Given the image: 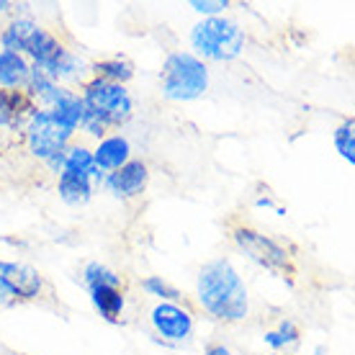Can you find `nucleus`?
<instances>
[{"mask_svg": "<svg viewBox=\"0 0 355 355\" xmlns=\"http://www.w3.org/2000/svg\"><path fill=\"white\" fill-rule=\"evenodd\" d=\"M198 302L211 317L240 322L248 317V288L230 260H211L198 273Z\"/></svg>", "mask_w": 355, "mask_h": 355, "instance_id": "nucleus-1", "label": "nucleus"}, {"mask_svg": "<svg viewBox=\"0 0 355 355\" xmlns=\"http://www.w3.org/2000/svg\"><path fill=\"white\" fill-rule=\"evenodd\" d=\"M191 44L206 60L224 62V60H234L245 49V31L232 18H204L191 31Z\"/></svg>", "mask_w": 355, "mask_h": 355, "instance_id": "nucleus-2", "label": "nucleus"}, {"mask_svg": "<svg viewBox=\"0 0 355 355\" xmlns=\"http://www.w3.org/2000/svg\"><path fill=\"white\" fill-rule=\"evenodd\" d=\"M83 106H85V116L96 119L98 124L108 126H121L132 119L134 103L132 96L124 85L101 80L93 78L83 85Z\"/></svg>", "mask_w": 355, "mask_h": 355, "instance_id": "nucleus-3", "label": "nucleus"}, {"mask_svg": "<svg viewBox=\"0 0 355 355\" xmlns=\"http://www.w3.org/2000/svg\"><path fill=\"white\" fill-rule=\"evenodd\" d=\"M209 88L206 64L188 52H173L162 64V96L170 101H193Z\"/></svg>", "mask_w": 355, "mask_h": 355, "instance_id": "nucleus-4", "label": "nucleus"}, {"mask_svg": "<svg viewBox=\"0 0 355 355\" xmlns=\"http://www.w3.org/2000/svg\"><path fill=\"white\" fill-rule=\"evenodd\" d=\"M24 132H26V147L28 152L39 157V160H52L54 155L67 150V142H70V132H64L62 126L52 119V114L46 108H34L31 116L24 124Z\"/></svg>", "mask_w": 355, "mask_h": 355, "instance_id": "nucleus-5", "label": "nucleus"}, {"mask_svg": "<svg viewBox=\"0 0 355 355\" xmlns=\"http://www.w3.org/2000/svg\"><path fill=\"white\" fill-rule=\"evenodd\" d=\"M232 237L237 242V248L248 255L252 263L273 270V273H291V255L286 252L275 240L260 234V232L250 230V227H237L232 232Z\"/></svg>", "mask_w": 355, "mask_h": 355, "instance_id": "nucleus-6", "label": "nucleus"}, {"mask_svg": "<svg viewBox=\"0 0 355 355\" xmlns=\"http://www.w3.org/2000/svg\"><path fill=\"white\" fill-rule=\"evenodd\" d=\"M44 288L39 270L26 263H6L0 260V306L16 302H31Z\"/></svg>", "mask_w": 355, "mask_h": 355, "instance_id": "nucleus-7", "label": "nucleus"}, {"mask_svg": "<svg viewBox=\"0 0 355 355\" xmlns=\"http://www.w3.org/2000/svg\"><path fill=\"white\" fill-rule=\"evenodd\" d=\"M150 322L152 327H155V332L160 338L170 340V343H183L193 332V317H191V311L173 302L157 304L150 314Z\"/></svg>", "mask_w": 355, "mask_h": 355, "instance_id": "nucleus-8", "label": "nucleus"}, {"mask_svg": "<svg viewBox=\"0 0 355 355\" xmlns=\"http://www.w3.org/2000/svg\"><path fill=\"white\" fill-rule=\"evenodd\" d=\"M147 180H150V173L142 160H129L126 165L103 178L106 188L116 198H137L147 188Z\"/></svg>", "mask_w": 355, "mask_h": 355, "instance_id": "nucleus-9", "label": "nucleus"}, {"mask_svg": "<svg viewBox=\"0 0 355 355\" xmlns=\"http://www.w3.org/2000/svg\"><path fill=\"white\" fill-rule=\"evenodd\" d=\"M129 160H132V144L121 134L101 139V144L93 152V162H96V168L101 173H114V170H119Z\"/></svg>", "mask_w": 355, "mask_h": 355, "instance_id": "nucleus-10", "label": "nucleus"}, {"mask_svg": "<svg viewBox=\"0 0 355 355\" xmlns=\"http://www.w3.org/2000/svg\"><path fill=\"white\" fill-rule=\"evenodd\" d=\"M34 111V103L24 96V90H3L0 88V126L26 124V119Z\"/></svg>", "mask_w": 355, "mask_h": 355, "instance_id": "nucleus-11", "label": "nucleus"}, {"mask_svg": "<svg viewBox=\"0 0 355 355\" xmlns=\"http://www.w3.org/2000/svg\"><path fill=\"white\" fill-rule=\"evenodd\" d=\"M28 75H31V62L24 54L0 52V88L18 90L26 88Z\"/></svg>", "mask_w": 355, "mask_h": 355, "instance_id": "nucleus-12", "label": "nucleus"}, {"mask_svg": "<svg viewBox=\"0 0 355 355\" xmlns=\"http://www.w3.org/2000/svg\"><path fill=\"white\" fill-rule=\"evenodd\" d=\"M93 193V180L75 170H62L60 173V198L70 206H83L90 201Z\"/></svg>", "mask_w": 355, "mask_h": 355, "instance_id": "nucleus-13", "label": "nucleus"}, {"mask_svg": "<svg viewBox=\"0 0 355 355\" xmlns=\"http://www.w3.org/2000/svg\"><path fill=\"white\" fill-rule=\"evenodd\" d=\"M90 302L96 306V311L106 322H119L121 311H124V293L121 288H111V286H96L90 288Z\"/></svg>", "mask_w": 355, "mask_h": 355, "instance_id": "nucleus-14", "label": "nucleus"}, {"mask_svg": "<svg viewBox=\"0 0 355 355\" xmlns=\"http://www.w3.org/2000/svg\"><path fill=\"white\" fill-rule=\"evenodd\" d=\"M36 28H39V24H34L31 18H16V21L8 24V26L3 28V34H0L3 52H13V54L26 52V44L31 42V36L36 34Z\"/></svg>", "mask_w": 355, "mask_h": 355, "instance_id": "nucleus-15", "label": "nucleus"}, {"mask_svg": "<svg viewBox=\"0 0 355 355\" xmlns=\"http://www.w3.org/2000/svg\"><path fill=\"white\" fill-rule=\"evenodd\" d=\"M62 170H75V173H83L88 175L90 180H103V173L96 168L93 162V152L85 150V147H67L64 150V168Z\"/></svg>", "mask_w": 355, "mask_h": 355, "instance_id": "nucleus-16", "label": "nucleus"}, {"mask_svg": "<svg viewBox=\"0 0 355 355\" xmlns=\"http://www.w3.org/2000/svg\"><path fill=\"white\" fill-rule=\"evenodd\" d=\"M93 72H96V78H101V80L124 85L126 80H132L134 67L132 62H126L121 57H114V60H103V62L93 64Z\"/></svg>", "mask_w": 355, "mask_h": 355, "instance_id": "nucleus-17", "label": "nucleus"}, {"mask_svg": "<svg viewBox=\"0 0 355 355\" xmlns=\"http://www.w3.org/2000/svg\"><path fill=\"white\" fill-rule=\"evenodd\" d=\"M83 281L88 284V288H96V286L121 288V275H116L111 268L101 266V263H88L85 270H83Z\"/></svg>", "mask_w": 355, "mask_h": 355, "instance_id": "nucleus-18", "label": "nucleus"}, {"mask_svg": "<svg viewBox=\"0 0 355 355\" xmlns=\"http://www.w3.org/2000/svg\"><path fill=\"white\" fill-rule=\"evenodd\" d=\"M353 129H355V121L353 119H347L345 124L335 132V147H338L340 157H345L350 165L355 162V132Z\"/></svg>", "mask_w": 355, "mask_h": 355, "instance_id": "nucleus-19", "label": "nucleus"}, {"mask_svg": "<svg viewBox=\"0 0 355 355\" xmlns=\"http://www.w3.org/2000/svg\"><path fill=\"white\" fill-rule=\"evenodd\" d=\"M142 288L150 293V296H157V299H162V302H173V304H175L178 299H180L178 288H173L170 284H165L160 275H150V278H144Z\"/></svg>", "mask_w": 355, "mask_h": 355, "instance_id": "nucleus-20", "label": "nucleus"}, {"mask_svg": "<svg viewBox=\"0 0 355 355\" xmlns=\"http://www.w3.org/2000/svg\"><path fill=\"white\" fill-rule=\"evenodd\" d=\"M227 6H230L227 0H193V3H191V8L198 10V13H204V16H209V18L219 16Z\"/></svg>", "mask_w": 355, "mask_h": 355, "instance_id": "nucleus-21", "label": "nucleus"}, {"mask_svg": "<svg viewBox=\"0 0 355 355\" xmlns=\"http://www.w3.org/2000/svg\"><path fill=\"white\" fill-rule=\"evenodd\" d=\"M278 335H281V338L286 340V345H288V343H296V340H299V329H296V324H293V322H281Z\"/></svg>", "mask_w": 355, "mask_h": 355, "instance_id": "nucleus-22", "label": "nucleus"}, {"mask_svg": "<svg viewBox=\"0 0 355 355\" xmlns=\"http://www.w3.org/2000/svg\"><path fill=\"white\" fill-rule=\"evenodd\" d=\"M266 343L270 347H275V350H281V347L286 345V340L278 335V332H266Z\"/></svg>", "mask_w": 355, "mask_h": 355, "instance_id": "nucleus-23", "label": "nucleus"}, {"mask_svg": "<svg viewBox=\"0 0 355 355\" xmlns=\"http://www.w3.org/2000/svg\"><path fill=\"white\" fill-rule=\"evenodd\" d=\"M206 355H230V350L224 345H211L209 350H206Z\"/></svg>", "mask_w": 355, "mask_h": 355, "instance_id": "nucleus-24", "label": "nucleus"}, {"mask_svg": "<svg viewBox=\"0 0 355 355\" xmlns=\"http://www.w3.org/2000/svg\"><path fill=\"white\" fill-rule=\"evenodd\" d=\"M258 206H266V209H270V206H273V201H270V198H260Z\"/></svg>", "mask_w": 355, "mask_h": 355, "instance_id": "nucleus-25", "label": "nucleus"}, {"mask_svg": "<svg viewBox=\"0 0 355 355\" xmlns=\"http://www.w3.org/2000/svg\"><path fill=\"white\" fill-rule=\"evenodd\" d=\"M270 355H281V353H270Z\"/></svg>", "mask_w": 355, "mask_h": 355, "instance_id": "nucleus-26", "label": "nucleus"}]
</instances>
